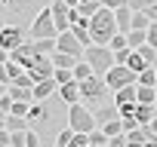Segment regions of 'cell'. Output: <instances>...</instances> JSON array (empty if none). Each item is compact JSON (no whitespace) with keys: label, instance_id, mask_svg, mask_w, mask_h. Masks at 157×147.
Segmentation results:
<instances>
[{"label":"cell","instance_id":"6","mask_svg":"<svg viewBox=\"0 0 157 147\" xmlns=\"http://www.w3.org/2000/svg\"><path fill=\"white\" fill-rule=\"evenodd\" d=\"M105 83H108L111 92H117V89H123V86H129V83H139V74H136L129 64H114V67L105 74Z\"/></svg>","mask_w":157,"mask_h":147},{"label":"cell","instance_id":"29","mask_svg":"<svg viewBox=\"0 0 157 147\" xmlns=\"http://www.w3.org/2000/svg\"><path fill=\"white\" fill-rule=\"evenodd\" d=\"M28 107H31V101H13V113H22V117H28Z\"/></svg>","mask_w":157,"mask_h":147},{"label":"cell","instance_id":"24","mask_svg":"<svg viewBox=\"0 0 157 147\" xmlns=\"http://www.w3.org/2000/svg\"><path fill=\"white\" fill-rule=\"evenodd\" d=\"M139 52L145 55V61H148V64H157V46H151V43H142V46H139Z\"/></svg>","mask_w":157,"mask_h":147},{"label":"cell","instance_id":"21","mask_svg":"<svg viewBox=\"0 0 157 147\" xmlns=\"http://www.w3.org/2000/svg\"><path fill=\"white\" fill-rule=\"evenodd\" d=\"M43 117H46V107H43V101H37V98H34V101H31V107H28V120H31V123H37V120H43Z\"/></svg>","mask_w":157,"mask_h":147},{"label":"cell","instance_id":"35","mask_svg":"<svg viewBox=\"0 0 157 147\" xmlns=\"http://www.w3.org/2000/svg\"><path fill=\"white\" fill-rule=\"evenodd\" d=\"M65 3H68V6H77V3H80V0H65Z\"/></svg>","mask_w":157,"mask_h":147},{"label":"cell","instance_id":"26","mask_svg":"<svg viewBox=\"0 0 157 147\" xmlns=\"http://www.w3.org/2000/svg\"><path fill=\"white\" fill-rule=\"evenodd\" d=\"M108 46H111V49H126V46H129V40H126V34H123V31H117V34L111 37V43H108Z\"/></svg>","mask_w":157,"mask_h":147},{"label":"cell","instance_id":"9","mask_svg":"<svg viewBox=\"0 0 157 147\" xmlns=\"http://www.w3.org/2000/svg\"><path fill=\"white\" fill-rule=\"evenodd\" d=\"M49 9H52L56 28H59V31H68V28H71V6L65 3V0H52V3H49Z\"/></svg>","mask_w":157,"mask_h":147},{"label":"cell","instance_id":"12","mask_svg":"<svg viewBox=\"0 0 157 147\" xmlns=\"http://www.w3.org/2000/svg\"><path fill=\"white\" fill-rule=\"evenodd\" d=\"M132 13H136V9L129 6V0H126L123 6H117V9H114V19H117V28H120L123 34H126V31L132 28Z\"/></svg>","mask_w":157,"mask_h":147},{"label":"cell","instance_id":"20","mask_svg":"<svg viewBox=\"0 0 157 147\" xmlns=\"http://www.w3.org/2000/svg\"><path fill=\"white\" fill-rule=\"evenodd\" d=\"M126 40H129V46H132V49H139L142 43H148V31L132 28V31H126Z\"/></svg>","mask_w":157,"mask_h":147},{"label":"cell","instance_id":"23","mask_svg":"<svg viewBox=\"0 0 157 147\" xmlns=\"http://www.w3.org/2000/svg\"><path fill=\"white\" fill-rule=\"evenodd\" d=\"M139 101L157 104V86H139Z\"/></svg>","mask_w":157,"mask_h":147},{"label":"cell","instance_id":"30","mask_svg":"<svg viewBox=\"0 0 157 147\" xmlns=\"http://www.w3.org/2000/svg\"><path fill=\"white\" fill-rule=\"evenodd\" d=\"M126 144H129V135H126V132H120V135L111 138V147H126Z\"/></svg>","mask_w":157,"mask_h":147},{"label":"cell","instance_id":"28","mask_svg":"<svg viewBox=\"0 0 157 147\" xmlns=\"http://www.w3.org/2000/svg\"><path fill=\"white\" fill-rule=\"evenodd\" d=\"M129 52H132V46H126V49H114V64H126Z\"/></svg>","mask_w":157,"mask_h":147},{"label":"cell","instance_id":"10","mask_svg":"<svg viewBox=\"0 0 157 147\" xmlns=\"http://www.w3.org/2000/svg\"><path fill=\"white\" fill-rule=\"evenodd\" d=\"M52 95H59V83H56L52 77L34 83V98H37V101H46V98H52Z\"/></svg>","mask_w":157,"mask_h":147},{"label":"cell","instance_id":"37","mask_svg":"<svg viewBox=\"0 0 157 147\" xmlns=\"http://www.w3.org/2000/svg\"><path fill=\"white\" fill-rule=\"evenodd\" d=\"M3 92H6V83H0V95H3Z\"/></svg>","mask_w":157,"mask_h":147},{"label":"cell","instance_id":"25","mask_svg":"<svg viewBox=\"0 0 157 147\" xmlns=\"http://www.w3.org/2000/svg\"><path fill=\"white\" fill-rule=\"evenodd\" d=\"M71 141H74V129H71V126H68V129H62V132L56 135V144H59V147H68Z\"/></svg>","mask_w":157,"mask_h":147},{"label":"cell","instance_id":"16","mask_svg":"<svg viewBox=\"0 0 157 147\" xmlns=\"http://www.w3.org/2000/svg\"><path fill=\"white\" fill-rule=\"evenodd\" d=\"M77 61H80V58L71 55V52H62V49H56V52H52V64H56V67H74Z\"/></svg>","mask_w":157,"mask_h":147},{"label":"cell","instance_id":"36","mask_svg":"<svg viewBox=\"0 0 157 147\" xmlns=\"http://www.w3.org/2000/svg\"><path fill=\"white\" fill-rule=\"evenodd\" d=\"M3 126H6V117H0V129H3Z\"/></svg>","mask_w":157,"mask_h":147},{"label":"cell","instance_id":"4","mask_svg":"<svg viewBox=\"0 0 157 147\" xmlns=\"http://www.w3.org/2000/svg\"><path fill=\"white\" fill-rule=\"evenodd\" d=\"M68 126L74 129V132H93L96 126H99V120H96V113L86 107V104H80V101H74V104H68Z\"/></svg>","mask_w":157,"mask_h":147},{"label":"cell","instance_id":"27","mask_svg":"<svg viewBox=\"0 0 157 147\" xmlns=\"http://www.w3.org/2000/svg\"><path fill=\"white\" fill-rule=\"evenodd\" d=\"M145 132H148V144H154V147H157V113H154V120L145 126Z\"/></svg>","mask_w":157,"mask_h":147},{"label":"cell","instance_id":"33","mask_svg":"<svg viewBox=\"0 0 157 147\" xmlns=\"http://www.w3.org/2000/svg\"><path fill=\"white\" fill-rule=\"evenodd\" d=\"M102 3H105L108 9H117V6H123V3H126V0H102Z\"/></svg>","mask_w":157,"mask_h":147},{"label":"cell","instance_id":"19","mask_svg":"<svg viewBox=\"0 0 157 147\" xmlns=\"http://www.w3.org/2000/svg\"><path fill=\"white\" fill-rule=\"evenodd\" d=\"M90 147H111V138L102 132V126H96L90 132Z\"/></svg>","mask_w":157,"mask_h":147},{"label":"cell","instance_id":"5","mask_svg":"<svg viewBox=\"0 0 157 147\" xmlns=\"http://www.w3.org/2000/svg\"><path fill=\"white\" fill-rule=\"evenodd\" d=\"M105 92H108L105 74H93V77L80 80V101H86V104H102V101H105Z\"/></svg>","mask_w":157,"mask_h":147},{"label":"cell","instance_id":"32","mask_svg":"<svg viewBox=\"0 0 157 147\" xmlns=\"http://www.w3.org/2000/svg\"><path fill=\"white\" fill-rule=\"evenodd\" d=\"M145 13L151 16V22H157V0H154V3H148V6H145Z\"/></svg>","mask_w":157,"mask_h":147},{"label":"cell","instance_id":"31","mask_svg":"<svg viewBox=\"0 0 157 147\" xmlns=\"http://www.w3.org/2000/svg\"><path fill=\"white\" fill-rule=\"evenodd\" d=\"M148 43L157 46V22H151V28H148Z\"/></svg>","mask_w":157,"mask_h":147},{"label":"cell","instance_id":"3","mask_svg":"<svg viewBox=\"0 0 157 147\" xmlns=\"http://www.w3.org/2000/svg\"><path fill=\"white\" fill-rule=\"evenodd\" d=\"M83 58L93 64L96 74H108V70L114 67V49H111L108 43H90V46L83 49Z\"/></svg>","mask_w":157,"mask_h":147},{"label":"cell","instance_id":"22","mask_svg":"<svg viewBox=\"0 0 157 147\" xmlns=\"http://www.w3.org/2000/svg\"><path fill=\"white\" fill-rule=\"evenodd\" d=\"M52 80H56L59 86H62V83H71V80H74V67H56Z\"/></svg>","mask_w":157,"mask_h":147},{"label":"cell","instance_id":"7","mask_svg":"<svg viewBox=\"0 0 157 147\" xmlns=\"http://www.w3.org/2000/svg\"><path fill=\"white\" fill-rule=\"evenodd\" d=\"M25 40H28V28H22V25H3L0 28V46H6L10 52L19 49Z\"/></svg>","mask_w":157,"mask_h":147},{"label":"cell","instance_id":"13","mask_svg":"<svg viewBox=\"0 0 157 147\" xmlns=\"http://www.w3.org/2000/svg\"><path fill=\"white\" fill-rule=\"evenodd\" d=\"M59 98H62L65 104L80 101V83H77V80H71V83H62V86H59Z\"/></svg>","mask_w":157,"mask_h":147},{"label":"cell","instance_id":"17","mask_svg":"<svg viewBox=\"0 0 157 147\" xmlns=\"http://www.w3.org/2000/svg\"><path fill=\"white\" fill-rule=\"evenodd\" d=\"M93 74H96V70H93V64H90L86 58H80V61L74 64V80H77V83L86 80V77H93Z\"/></svg>","mask_w":157,"mask_h":147},{"label":"cell","instance_id":"11","mask_svg":"<svg viewBox=\"0 0 157 147\" xmlns=\"http://www.w3.org/2000/svg\"><path fill=\"white\" fill-rule=\"evenodd\" d=\"M136 101H139V83H129V86H123V89L114 92V104H117V107L136 104Z\"/></svg>","mask_w":157,"mask_h":147},{"label":"cell","instance_id":"1","mask_svg":"<svg viewBox=\"0 0 157 147\" xmlns=\"http://www.w3.org/2000/svg\"><path fill=\"white\" fill-rule=\"evenodd\" d=\"M117 19H114V9L102 6L96 16H90V34H93V43H111V37L117 34Z\"/></svg>","mask_w":157,"mask_h":147},{"label":"cell","instance_id":"15","mask_svg":"<svg viewBox=\"0 0 157 147\" xmlns=\"http://www.w3.org/2000/svg\"><path fill=\"white\" fill-rule=\"evenodd\" d=\"M93 113H96V120H99V123H108V120L120 117V107H117L114 101H111V104H96V110H93Z\"/></svg>","mask_w":157,"mask_h":147},{"label":"cell","instance_id":"14","mask_svg":"<svg viewBox=\"0 0 157 147\" xmlns=\"http://www.w3.org/2000/svg\"><path fill=\"white\" fill-rule=\"evenodd\" d=\"M6 92L13 95V101H34V86H19V83H10Z\"/></svg>","mask_w":157,"mask_h":147},{"label":"cell","instance_id":"18","mask_svg":"<svg viewBox=\"0 0 157 147\" xmlns=\"http://www.w3.org/2000/svg\"><path fill=\"white\" fill-rule=\"evenodd\" d=\"M99 126H102V132H105L108 138H114V135L126 132V129H123V120H120V117H114V120H108V123H99Z\"/></svg>","mask_w":157,"mask_h":147},{"label":"cell","instance_id":"34","mask_svg":"<svg viewBox=\"0 0 157 147\" xmlns=\"http://www.w3.org/2000/svg\"><path fill=\"white\" fill-rule=\"evenodd\" d=\"M10 3H13V0H0V13H3V9H6Z\"/></svg>","mask_w":157,"mask_h":147},{"label":"cell","instance_id":"8","mask_svg":"<svg viewBox=\"0 0 157 147\" xmlns=\"http://www.w3.org/2000/svg\"><path fill=\"white\" fill-rule=\"evenodd\" d=\"M56 49H62V52H71V55H77V58H83V43L77 40V34L68 28V31H59V37H56Z\"/></svg>","mask_w":157,"mask_h":147},{"label":"cell","instance_id":"2","mask_svg":"<svg viewBox=\"0 0 157 147\" xmlns=\"http://www.w3.org/2000/svg\"><path fill=\"white\" fill-rule=\"evenodd\" d=\"M28 37L31 40H49V37H59V28H56V19H52V9L49 3L34 16V22L28 25Z\"/></svg>","mask_w":157,"mask_h":147}]
</instances>
